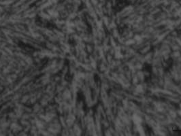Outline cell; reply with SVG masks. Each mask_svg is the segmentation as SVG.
Masks as SVG:
<instances>
[{
  "label": "cell",
  "mask_w": 181,
  "mask_h": 136,
  "mask_svg": "<svg viewBox=\"0 0 181 136\" xmlns=\"http://www.w3.org/2000/svg\"><path fill=\"white\" fill-rule=\"evenodd\" d=\"M143 71L144 73V78H145V79H150L152 75V67L149 64H144L143 67Z\"/></svg>",
  "instance_id": "6da1fadb"
},
{
  "label": "cell",
  "mask_w": 181,
  "mask_h": 136,
  "mask_svg": "<svg viewBox=\"0 0 181 136\" xmlns=\"http://www.w3.org/2000/svg\"><path fill=\"white\" fill-rule=\"evenodd\" d=\"M172 60L171 59H169L168 60L166 61L164 63V68L165 69H170L172 65Z\"/></svg>",
  "instance_id": "7a4b0ae2"
}]
</instances>
